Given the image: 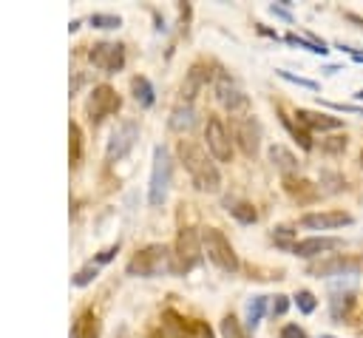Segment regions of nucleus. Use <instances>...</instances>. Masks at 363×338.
<instances>
[{"label":"nucleus","instance_id":"4c0bfd02","mask_svg":"<svg viewBox=\"0 0 363 338\" xmlns=\"http://www.w3.org/2000/svg\"><path fill=\"white\" fill-rule=\"evenodd\" d=\"M116 250H119V244H113V247H108V250H102V253H99V256L94 258V264H96V267H102L105 261H111V258H113V253H116Z\"/></svg>","mask_w":363,"mask_h":338},{"label":"nucleus","instance_id":"f03ea898","mask_svg":"<svg viewBox=\"0 0 363 338\" xmlns=\"http://www.w3.org/2000/svg\"><path fill=\"white\" fill-rule=\"evenodd\" d=\"M128 276L136 278H153L162 273H173V250L164 244H147L142 250H136V256L128 261Z\"/></svg>","mask_w":363,"mask_h":338},{"label":"nucleus","instance_id":"423d86ee","mask_svg":"<svg viewBox=\"0 0 363 338\" xmlns=\"http://www.w3.org/2000/svg\"><path fill=\"white\" fill-rule=\"evenodd\" d=\"M213 91H216V99L221 108H227L230 114H244L250 108V97L244 94V88L227 74V71H216V80H213Z\"/></svg>","mask_w":363,"mask_h":338},{"label":"nucleus","instance_id":"c756f323","mask_svg":"<svg viewBox=\"0 0 363 338\" xmlns=\"http://www.w3.org/2000/svg\"><path fill=\"white\" fill-rule=\"evenodd\" d=\"M295 304H298V310H301L303 315H309V312H315L318 298H315L309 290H298V293H295Z\"/></svg>","mask_w":363,"mask_h":338},{"label":"nucleus","instance_id":"6e6552de","mask_svg":"<svg viewBox=\"0 0 363 338\" xmlns=\"http://www.w3.org/2000/svg\"><path fill=\"white\" fill-rule=\"evenodd\" d=\"M204 139H207V151L216 162H230L233 159V139L230 131L224 128V122L218 116H210L204 125Z\"/></svg>","mask_w":363,"mask_h":338},{"label":"nucleus","instance_id":"2eb2a0df","mask_svg":"<svg viewBox=\"0 0 363 338\" xmlns=\"http://www.w3.org/2000/svg\"><path fill=\"white\" fill-rule=\"evenodd\" d=\"M295 122L312 136V131H337V128H343V122L337 119V116H332V114H318V111H306V108H298L295 111Z\"/></svg>","mask_w":363,"mask_h":338},{"label":"nucleus","instance_id":"72a5a7b5","mask_svg":"<svg viewBox=\"0 0 363 338\" xmlns=\"http://www.w3.org/2000/svg\"><path fill=\"white\" fill-rule=\"evenodd\" d=\"M320 151L323 153H343L346 151V133L343 136H329L320 142Z\"/></svg>","mask_w":363,"mask_h":338},{"label":"nucleus","instance_id":"1a4fd4ad","mask_svg":"<svg viewBox=\"0 0 363 338\" xmlns=\"http://www.w3.org/2000/svg\"><path fill=\"white\" fill-rule=\"evenodd\" d=\"M85 111H88V119L91 122H102L105 116L116 114L119 111V97L111 85H94V91L88 94V102H85Z\"/></svg>","mask_w":363,"mask_h":338},{"label":"nucleus","instance_id":"0eeeda50","mask_svg":"<svg viewBox=\"0 0 363 338\" xmlns=\"http://www.w3.org/2000/svg\"><path fill=\"white\" fill-rule=\"evenodd\" d=\"M136 139H139V122H136V119H125V122H119V125L113 128L111 139H108L105 162H108V165H113V162L125 159V156L133 151Z\"/></svg>","mask_w":363,"mask_h":338},{"label":"nucleus","instance_id":"39448f33","mask_svg":"<svg viewBox=\"0 0 363 338\" xmlns=\"http://www.w3.org/2000/svg\"><path fill=\"white\" fill-rule=\"evenodd\" d=\"M201 244H204L207 258H210L218 270H224V273H235V270L241 267L238 253L233 250L230 239H227L218 227H204V233H201Z\"/></svg>","mask_w":363,"mask_h":338},{"label":"nucleus","instance_id":"cd10ccee","mask_svg":"<svg viewBox=\"0 0 363 338\" xmlns=\"http://www.w3.org/2000/svg\"><path fill=\"white\" fill-rule=\"evenodd\" d=\"M88 23H91L94 28H105V31H108V28H119V26H122V20H119L116 14H91V17H88Z\"/></svg>","mask_w":363,"mask_h":338},{"label":"nucleus","instance_id":"aec40b11","mask_svg":"<svg viewBox=\"0 0 363 338\" xmlns=\"http://www.w3.org/2000/svg\"><path fill=\"white\" fill-rule=\"evenodd\" d=\"M71 338H99V321H96V315L91 310L77 315V321L71 327Z\"/></svg>","mask_w":363,"mask_h":338},{"label":"nucleus","instance_id":"e433bc0d","mask_svg":"<svg viewBox=\"0 0 363 338\" xmlns=\"http://www.w3.org/2000/svg\"><path fill=\"white\" fill-rule=\"evenodd\" d=\"M323 105H329L332 111H346V114H360L363 116V105H343V102H323Z\"/></svg>","mask_w":363,"mask_h":338},{"label":"nucleus","instance_id":"473e14b6","mask_svg":"<svg viewBox=\"0 0 363 338\" xmlns=\"http://www.w3.org/2000/svg\"><path fill=\"white\" fill-rule=\"evenodd\" d=\"M96 273H99V267L91 261L88 267H82V270H79V273L71 278V284H74V287H85V284H91V281L96 278Z\"/></svg>","mask_w":363,"mask_h":338},{"label":"nucleus","instance_id":"37998d69","mask_svg":"<svg viewBox=\"0 0 363 338\" xmlns=\"http://www.w3.org/2000/svg\"><path fill=\"white\" fill-rule=\"evenodd\" d=\"M320 338H335V335H320Z\"/></svg>","mask_w":363,"mask_h":338},{"label":"nucleus","instance_id":"f704fd0d","mask_svg":"<svg viewBox=\"0 0 363 338\" xmlns=\"http://www.w3.org/2000/svg\"><path fill=\"white\" fill-rule=\"evenodd\" d=\"M286 310H289V298H286V295H275L272 304H269V312H272V315H284Z\"/></svg>","mask_w":363,"mask_h":338},{"label":"nucleus","instance_id":"ddd939ff","mask_svg":"<svg viewBox=\"0 0 363 338\" xmlns=\"http://www.w3.org/2000/svg\"><path fill=\"white\" fill-rule=\"evenodd\" d=\"M352 213L346 210H318V213H303L301 216V227L306 230H335L343 224H352Z\"/></svg>","mask_w":363,"mask_h":338},{"label":"nucleus","instance_id":"a878e982","mask_svg":"<svg viewBox=\"0 0 363 338\" xmlns=\"http://www.w3.org/2000/svg\"><path fill=\"white\" fill-rule=\"evenodd\" d=\"M281 122H284V128H286V131L295 136V142H301V148H303V151H312V139H309V133H306V131H303L298 122H292L289 116H281Z\"/></svg>","mask_w":363,"mask_h":338},{"label":"nucleus","instance_id":"c85d7f7f","mask_svg":"<svg viewBox=\"0 0 363 338\" xmlns=\"http://www.w3.org/2000/svg\"><path fill=\"white\" fill-rule=\"evenodd\" d=\"M292 236H295V230H292V227H286V224L272 227V241H275L278 247H284V250H292V244H295V241H289Z\"/></svg>","mask_w":363,"mask_h":338},{"label":"nucleus","instance_id":"20e7f679","mask_svg":"<svg viewBox=\"0 0 363 338\" xmlns=\"http://www.w3.org/2000/svg\"><path fill=\"white\" fill-rule=\"evenodd\" d=\"M170 176H173L170 153H167V148L156 145L153 148V165H150V182H147V205L150 207L164 205L167 190H170Z\"/></svg>","mask_w":363,"mask_h":338},{"label":"nucleus","instance_id":"412c9836","mask_svg":"<svg viewBox=\"0 0 363 338\" xmlns=\"http://www.w3.org/2000/svg\"><path fill=\"white\" fill-rule=\"evenodd\" d=\"M224 207L230 210V216L241 224H252L258 222V210L250 205V202H241V199H224Z\"/></svg>","mask_w":363,"mask_h":338},{"label":"nucleus","instance_id":"6ab92c4d","mask_svg":"<svg viewBox=\"0 0 363 338\" xmlns=\"http://www.w3.org/2000/svg\"><path fill=\"white\" fill-rule=\"evenodd\" d=\"M352 307H354V293L352 290H343V293H335L329 298V312L335 321H346L352 315Z\"/></svg>","mask_w":363,"mask_h":338},{"label":"nucleus","instance_id":"c9c22d12","mask_svg":"<svg viewBox=\"0 0 363 338\" xmlns=\"http://www.w3.org/2000/svg\"><path fill=\"white\" fill-rule=\"evenodd\" d=\"M278 338H306V332H303L298 324H286V327L278 332Z\"/></svg>","mask_w":363,"mask_h":338},{"label":"nucleus","instance_id":"a211bd4d","mask_svg":"<svg viewBox=\"0 0 363 338\" xmlns=\"http://www.w3.org/2000/svg\"><path fill=\"white\" fill-rule=\"evenodd\" d=\"M267 156H269V162H272L278 170H284L286 176L298 170V156H295L289 148H284V145H269Z\"/></svg>","mask_w":363,"mask_h":338},{"label":"nucleus","instance_id":"bb28decb","mask_svg":"<svg viewBox=\"0 0 363 338\" xmlns=\"http://www.w3.org/2000/svg\"><path fill=\"white\" fill-rule=\"evenodd\" d=\"M286 190L292 193V196H318V190L309 185V182H303V179H292V176H286Z\"/></svg>","mask_w":363,"mask_h":338},{"label":"nucleus","instance_id":"5701e85b","mask_svg":"<svg viewBox=\"0 0 363 338\" xmlns=\"http://www.w3.org/2000/svg\"><path fill=\"white\" fill-rule=\"evenodd\" d=\"M286 43H289V45H298V48H303V51H309V54H320V57L329 54L326 43L318 40L315 34H306V37H301V34H286Z\"/></svg>","mask_w":363,"mask_h":338},{"label":"nucleus","instance_id":"9b49d317","mask_svg":"<svg viewBox=\"0 0 363 338\" xmlns=\"http://www.w3.org/2000/svg\"><path fill=\"white\" fill-rule=\"evenodd\" d=\"M233 136L247 156H255L261 148V122L255 116H238L233 119Z\"/></svg>","mask_w":363,"mask_h":338},{"label":"nucleus","instance_id":"9d476101","mask_svg":"<svg viewBox=\"0 0 363 338\" xmlns=\"http://www.w3.org/2000/svg\"><path fill=\"white\" fill-rule=\"evenodd\" d=\"M88 60L102 74H116L125 65V48L119 43H94L91 51H88Z\"/></svg>","mask_w":363,"mask_h":338},{"label":"nucleus","instance_id":"7ed1b4c3","mask_svg":"<svg viewBox=\"0 0 363 338\" xmlns=\"http://www.w3.org/2000/svg\"><path fill=\"white\" fill-rule=\"evenodd\" d=\"M204 256V244L201 236L196 233V227H179L176 244H173V276H187L193 267L201 264Z\"/></svg>","mask_w":363,"mask_h":338},{"label":"nucleus","instance_id":"7c9ffc66","mask_svg":"<svg viewBox=\"0 0 363 338\" xmlns=\"http://www.w3.org/2000/svg\"><path fill=\"white\" fill-rule=\"evenodd\" d=\"M278 77L281 80H286V82H292V85H301V88H306V91H318V82L315 80H306V77H298V74H292V71H278Z\"/></svg>","mask_w":363,"mask_h":338},{"label":"nucleus","instance_id":"4468645a","mask_svg":"<svg viewBox=\"0 0 363 338\" xmlns=\"http://www.w3.org/2000/svg\"><path fill=\"white\" fill-rule=\"evenodd\" d=\"M343 247V239L340 236H309V239H301L292 244V253L298 258H315V256H326L329 250H337Z\"/></svg>","mask_w":363,"mask_h":338},{"label":"nucleus","instance_id":"393cba45","mask_svg":"<svg viewBox=\"0 0 363 338\" xmlns=\"http://www.w3.org/2000/svg\"><path fill=\"white\" fill-rule=\"evenodd\" d=\"M221 338H250V332L241 327V321L233 312H227L221 318Z\"/></svg>","mask_w":363,"mask_h":338},{"label":"nucleus","instance_id":"f3484780","mask_svg":"<svg viewBox=\"0 0 363 338\" xmlns=\"http://www.w3.org/2000/svg\"><path fill=\"white\" fill-rule=\"evenodd\" d=\"M196 122H199V114H196L193 105H176V108L170 111V119H167L170 131H176V133H187V131H193Z\"/></svg>","mask_w":363,"mask_h":338},{"label":"nucleus","instance_id":"4be33fe9","mask_svg":"<svg viewBox=\"0 0 363 338\" xmlns=\"http://www.w3.org/2000/svg\"><path fill=\"white\" fill-rule=\"evenodd\" d=\"M130 94H133V99H136L142 108H150V105L156 102L153 85H150L147 77H133V80H130Z\"/></svg>","mask_w":363,"mask_h":338},{"label":"nucleus","instance_id":"f8f14e48","mask_svg":"<svg viewBox=\"0 0 363 338\" xmlns=\"http://www.w3.org/2000/svg\"><path fill=\"white\" fill-rule=\"evenodd\" d=\"M357 270H360V264L354 258H346V256H329V258L306 267V273L315 278H329V276L343 278V276H357Z\"/></svg>","mask_w":363,"mask_h":338},{"label":"nucleus","instance_id":"a19ab883","mask_svg":"<svg viewBox=\"0 0 363 338\" xmlns=\"http://www.w3.org/2000/svg\"><path fill=\"white\" fill-rule=\"evenodd\" d=\"M354 99H357V102H363V91H354Z\"/></svg>","mask_w":363,"mask_h":338},{"label":"nucleus","instance_id":"dca6fc26","mask_svg":"<svg viewBox=\"0 0 363 338\" xmlns=\"http://www.w3.org/2000/svg\"><path fill=\"white\" fill-rule=\"evenodd\" d=\"M207 80H210L207 65H201V62L190 65V71H187V77H184V82H182V99L190 105V99H193L204 85H207Z\"/></svg>","mask_w":363,"mask_h":338},{"label":"nucleus","instance_id":"ea45409f","mask_svg":"<svg viewBox=\"0 0 363 338\" xmlns=\"http://www.w3.org/2000/svg\"><path fill=\"white\" fill-rule=\"evenodd\" d=\"M352 60H354V62H363V51H354V54H352Z\"/></svg>","mask_w":363,"mask_h":338},{"label":"nucleus","instance_id":"79ce46f5","mask_svg":"<svg viewBox=\"0 0 363 338\" xmlns=\"http://www.w3.org/2000/svg\"><path fill=\"white\" fill-rule=\"evenodd\" d=\"M360 168H363V151H360Z\"/></svg>","mask_w":363,"mask_h":338},{"label":"nucleus","instance_id":"f257e3e1","mask_svg":"<svg viewBox=\"0 0 363 338\" xmlns=\"http://www.w3.org/2000/svg\"><path fill=\"white\" fill-rule=\"evenodd\" d=\"M176 151H179V162L184 165L196 190H201V193H218L221 190V173H218L216 162L207 156V151L201 145H196L190 139H182Z\"/></svg>","mask_w":363,"mask_h":338},{"label":"nucleus","instance_id":"2f4dec72","mask_svg":"<svg viewBox=\"0 0 363 338\" xmlns=\"http://www.w3.org/2000/svg\"><path fill=\"white\" fill-rule=\"evenodd\" d=\"M68 133H71V165H79V156H82V136H79V128L71 122Z\"/></svg>","mask_w":363,"mask_h":338},{"label":"nucleus","instance_id":"b1692460","mask_svg":"<svg viewBox=\"0 0 363 338\" xmlns=\"http://www.w3.org/2000/svg\"><path fill=\"white\" fill-rule=\"evenodd\" d=\"M264 312H267V295H255V298H250L247 301V327H258V321L264 318Z\"/></svg>","mask_w":363,"mask_h":338},{"label":"nucleus","instance_id":"58836bf2","mask_svg":"<svg viewBox=\"0 0 363 338\" xmlns=\"http://www.w3.org/2000/svg\"><path fill=\"white\" fill-rule=\"evenodd\" d=\"M269 11H272L275 17H281V20H289V23H292V14H289V9H284V6H278V3H272V6H269Z\"/></svg>","mask_w":363,"mask_h":338}]
</instances>
